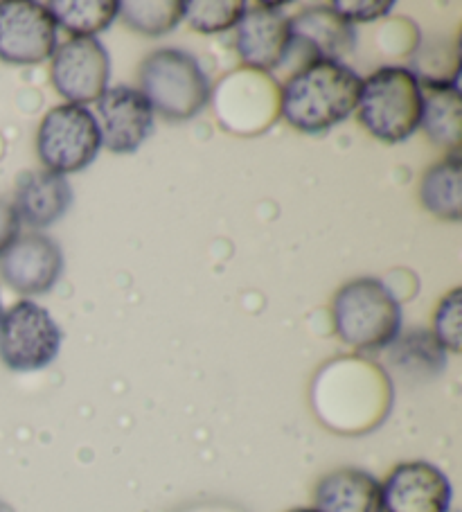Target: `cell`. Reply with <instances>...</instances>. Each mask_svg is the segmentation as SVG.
Wrapping results in <instances>:
<instances>
[{"instance_id":"2e32d148","label":"cell","mask_w":462,"mask_h":512,"mask_svg":"<svg viewBox=\"0 0 462 512\" xmlns=\"http://www.w3.org/2000/svg\"><path fill=\"white\" fill-rule=\"evenodd\" d=\"M314 508L318 512H384L381 483L359 467H341L318 481Z\"/></svg>"},{"instance_id":"7a4b0ae2","label":"cell","mask_w":462,"mask_h":512,"mask_svg":"<svg viewBox=\"0 0 462 512\" xmlns=\"http://www.w3.org/2000/svg\"><path fill=\"white\" fill-rule=\"evenodd\" d=\"M138 91L163 120L188 122L208 107L212 84L192 52L161 48L142 59Z\"/></svg>"},{"instance_id":"30bf717a","label":"cell","mask_w":462,"mask_h":512,"mask_svg":"<svg viewBox=\"0 0 462 512\" xmlns=\"http://www.w3.org/2000/svg\"><path fill=\"white\" fill-rule=\"evenodd\" d=\"M95 107L93 116L100 127L102 147L111 154H136L154 131V111L138 88L113 86L95 102Z\"/></svg>"},{"instance_id":"ffe728a7","label":"cell","mask_w":462,"mask_h":512,"mask_svg":"<svg viewBox=\"0 0 462 512\" xmlns=\"http://www.w3.org/2000/svg\"><path fill=\"white\" fill-rule=\"evenodd\" d=\"M118 16L129 25L133 32L145 34V37H163L179 28L183 21V3L181 0H122L118 3Z\"/></svg>"},{"instance_id":"7c38bea8","label":"cell","mask_w":462,"mask_h":512,"mask_svg":"<svg viewBox=\"0 0 462 512\" xmlns=\"http://www.w3.org/2000/svg\"><path fill=\"white\" fill-rule=\"evenodd\" d=\"M64 273V251L43 233L21 235L0 255V276L21 296H41L55 289Z\"/></svg>"},{"instance_id":"277c9868","label":"cell","mask_w":462,"mask_h":512,"mask_svg":"<svg viewBox=\"0 0 462 512\" xmlns=\"http://www.w3.org/2000/svg\"><path fill=\"white\" fill-rule=\"evenodd\" d=\"M422 82L406 66H381L363 79L357 113L372 138L386 145L406 143L422 122Z\"/></svg>"},{"instance_id":"7402d4cb","label":"cell","mask_w":462,"mask_h":512,"mask_svg":"<svg viewBox=\"0 0 462 512\" xmlns=\"http://www.w3.org/2000/svg\"><path fill=\"white\" fill-rule=\"evenodd\" d=\"M462 291L460 287L451 289L447 296L440 300L438 310L433 316V337L444 348V352L458 355L460 352V325H462Z\"/></svg>"},{"instance_id":"8fae6325","label":"cell","mask_w":462,"mask_h":512,"mask_svg":"<svg viewBox=\"0 0 462 512\" xmlns=\"http://www.w3.org/2000/svg\"><path fill=\"white\" fill-rule=\"evenodd\" d=\"M451 501L449 476L426 461L399 463L381 483L384 512H449Z\"/></svg>"},{"instance_id":"603a6c76","label":"cell","mask_w":462,"mask_h":512,"mask_svg":"<svg viewBox=\"0 0 462 512\" xmlns=\"http://www.w3.org/2000/svg\"><path fill=\"white\" fill-rule=\"evenodd\" d=\"M330 7L341 16V19L354 25V23H368V21L381 19V16L393 12L395 3H370V0H366V3H359V0L348 3V0H336V3H332Z\"/></svg>"},{"instance_id":"e0dca14e","label":"cell","mask_w":462,"mask_h":512,"mask_svg":"<svg viewBox=\"0 0 462 512\" xmlns=\"http://www.w3.org/2000/svg\"><path fill=\"white\" fill-rule=\"evenodd\" d=\"M386 350L390 366L404 377L429 379L447 368V352L429 330L399 332V337Z\"/></svg>"},{"instance_id":"4316f807","label":"cell","mask_w":462,"mask_h":512,"mask_svg":"<svg viewBox=\"0 0 462 512\" xmlns=\"http://www.w3.org/2000/svg\"><path fill=\"white\" fill-rule=\"evenodd\" d=\"M3 314H5V307H3V296H0V319H3Z\"/></svg>"},{"instance_id":"44dd1931","label":"cell","mask_w":462,"mask_h":512,"mask_svg":"<svg viewBox=\"0 0 462 512\" xmlns=\"http://www.w3.org/2000/svg\"><path fill=\"white\" fill-rule=\"evenodd\" d=\"M246 7L242 0H188L183 3V21L194 32L221 34L237 28Z\"/></svg>"},{"instance_id":"5b68a950","label":"cell","mask_w":462,"mask_h":512,"mask_svg":"<svg viewBox=\"0 0 462 512\" xmlns=\"http://www.w3.org/2000/svg\"><path fill=\"white\" fill-rule=\"evenodd\" d=\"M100 149V127L86 107L59 104L43 116L37 131V154L48 172L59 176L84 172Z\"/></svg>"},{"instance_id":"5bb4252c","label":"cell","mask_w":462,"mask_h":512,"mask_svg":"<svg viewBox=\"0 0 462 512\" xmlns=\"http://www.w3.org/2000/svg\"><path fill=\"white\" fill-rule=\"evenodd\" d=\"M75 201L73 185L55 172H23L16 181L14 208L21 224L41 231L57 224Z\"/></svg>"},{"instance_id":"4fadbf2b","label":"cell","mask_w":462,"mask_h":512,"mask_svg":"<svg viewBox=\"0 0 462 512\" xmlns=\"http://www.w3.org/2000/svg\"><path fill=\"white\" fill-rule=\"evenodd\" d=\"M235 30L237 52L248 68L273 73L284 64L291 32L282 5H248Z\"/></svg>"},{"instance_id":"ba28073f","label":"cell","mask_w":462,"mask_h":512,"mask_svg":"<svg viewBox=\"0 0 462 512\" xmlns=\"http://www.w3.org/2000/svg\"><path fill=\"white\" fill-rule=\"evenodd\" d=\"M57 50V23L43 3H0V61L39 66Z\"/></svg>"},{"instance_id":"484cf974","label":"cell","mask_w":462,"mask_h":512,"mask_svg":"<svg viewBox=\"0 0 462 512\" xmlns=\"http://www.w3.org/2000/svg\"><path fill=\"white\" fill-rule=\"evenodd\" d=\"M287 512H318V510L316 508H291Z\"/></svg>"},{"instance_id":"cb8c5ba5","label":"cell","mask_w":462,"mask_h":512,"mask_svg":"<svg viewBox=\"0 0 462 512\" xmlns=\"http://www.w3.org/2000/svg\"><path fill=\"white\" fill-rule=\"evenodd\" d=\"M21 237V219L16 215L14 203L0 199V255Z\"/></svg>"},{"instance_id":"9c48e42d","label":"cell","mask_w":462,"mask_h":512,"mask_svg":"<svg viewBox=\"0 0 462 512\" xmlns=\"http://www.w3.org/2000/svg\"><path fill=\"white\" fill-rule=\"evenodd\" d=\"M289 52L282 66L300 59L302 66L312 61H341L357 48V28L341 19L330 5L307 7L289 16Z\"/></svg>"},{"instance_id":"ac0fdd59","label":"cell","mask_w":462,"mask_h":512,"mask_svg":"<svg viewBox=\"0 0 462 512\" xmlns=\"http://www.w3.org/2000/svg\"><path fill=\"white\" fill-rule=\"evenodd\" d=\"M420 199L431 215L444 222H460L462 217V165L460 154H449L424 172Z\"/></svg>"},{"instance_id":"3957f363","label":"cell","mask_w":462,"mask_h":512,"mask_svg":"<svg viewBox=\"0 0 462 512\" xmlns=\"http://www.w3.org/2000/svg\"><path fill=\"white\" fill-rule=\"evenodd\" d=\"M332 319L339 339L359 352H381L402 332V305L379 278H354L336 291Z\"/></svg>"},{"instance_id":"8992f818","label":"cell","mask_w":462,"mask_h":512,"mask_svg":"<svg viewBox=\"0 0 462 512\" xmlns=\"http://www.w3.org/2000/svg\"><path fill=\"white\" fill-rule=\"evenodd\" d=\"M64 332L34 300H19L0 319V361L14 373H34L57 359Z\"/></svg>"},{"instance_id":"9a60e30c","label":"cell","mask_w":462,"mask_h":512,"mask_svg":"<svg viewBox=\"0 0 462 512\" xmlns=\"http://www.w3.org/2000/svg\"><path fill=\"white\" fill-rule=\"evenodd\" d=\"M422 82V122L426 138L433 145L460 154L462 143V97L460 79H420Z\"/></svg>"},{"instance_id":"d6986e66","label":"cell","mask_w":462,"mask_h":512,"mask_svg":"<svg viewBox=\"0 0 462 512\" xmlns=\"http://www.w3.org/2000/svg\"><path fill=\"white\" fill-rule=\"evenodd\" d=\"M48 10L57 28H64L73 39H95V34L111 28L118 19L115 0H55Z\"/></svg>"},{"instance_id":"6da1fadb","label":"cell","mask_w":462,"mask_h":512,"mask_svg":"<svg viewBox=\"0 0 462 512\" xmlns=\"http://www.w3.org/2000/svg\"><path fill=\"white\" fill-rule=\"evenodd\" d=\"M361 84L343 61H312L284 82L280 113L302 134H325L357 111Z\"/></svg>"},{"instance_id":"52a82bcc","label":"cell","mask_w":462,"mask_h":512,"mask_svg":"<svg viewBox=\"0 0 462 512\" xmlns=\"http://www.w3.org/2000/svg\"><path fill=\"white\" fill-rule=\"evenodd\" d=\"M50 79L68 104L88 107L109 91L111 57L97 39H68L52 55Z\"/></svg>"},{"instance_id":"d4e9b609","label":"cell","mask_w":462,"mask_h":512,"mask_svg":"<svg viewBox=\"0 0 462 512\" xmlns=\"http://www.w3.org/2000/svg\"><path fill=\"white\" fill-rule=\"evenodd\" d=\"M0 512H16L12 506H10V503H7V501H3V499H0Z\"/></svg>"}]
</instances>
